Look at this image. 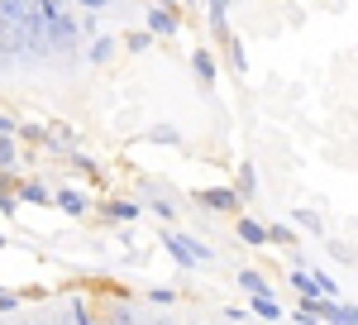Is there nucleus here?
Masks as SVG:
<instances>
[{"label": "nucleus", "instance_id": "nucleus-14", "mask_svg": "<svg viewBox=\"0 0 358 325\" xmlns=\"http://www.w3.org/2000/svg\"><path fill=\"white\" fill-rule=\"evenodd\" d=\"M296 230H306V235H320L325 225H320V216H315V211H296Z\"/></svg>", "mask_w": 358, "mask_h": 325}, {"label": "nucleus", "instance_id": "nucleus-11", "mask_svg": "<svg viewBox=\"0 0 358 325\" xmlns=\"http://www.w3.org/2000/svg\"><path fill=\"white\" fill-rule=\"evenodd\" d=\"M239 201H253V191H258V172H253V162H239Z\"/></svg>", "mask_w": 358, "mask_h": 325}, {"label": "nucleus", "instance_id": "nucleus-4", "mask_svg": "<svg viewBox=\"0 0 358 325\" xmlns=\"http://www.w3.org/2000/svg\"><path fill=\"white\" fill-rule=\"evenodd\" d=\"M143 25H148V34H163V39H172L177 34V10L172 5H148V15H143Z\"/></svg>", "mask_w": 358, "mask_h": 325}, {"label": "nucleus", "instance_id": "nucleus-17", "mask_svg": "<svg viewBox=\"0 0 358 325\" xmlns=\"http://www.w3.org/2000/svg\"><path fill=\"white\" fill-rule=\"evenodd\" d=\"M110 53H115V39H96L91 43V62H106Z\"/></svg>", "mask_w": 358, "mask_h": 325}, {"label": "nucleus", "instance_id": "nucleus-28", "mask_svg": "<svg viewBox=\"0 0 358 325\" xmlns=\"http://www.w3.org/2000/svg\"><path fill=\"white\" fill-rule=\"evenodd\" d=\"M0 325H10V321H0Z\"/></svg>", "mask_w": 358, "mask_h": 325}, {"label": "nucleus", "instance_id": "nucleus-26", "mask_svg": "<svg viewBox=\"0 0 358 325\" xmlns=\"http://www.w3.org/2000/svg\"><path fill=\"white\" fill-rule=\"evenodd\" d=\"M0 249H5V235H0Z\"/></svg>", "mask_w": 358, "mask_h": 325}, {"label": "nucleus", "instance_id": "nucleus-2", "mask_svg": "<svg viewBox=\"0 0 358 325\" xmlns=\"http://www.w3.org/2000/svg\"><path fill=\"white\" fill-rule=\"evenodd\" d=\"M196 206L210 211V216H229V211L239 216L244 201H239V191H234V187H201V191H196Z\"/></svg>", "mask_w": 358, "mask_h": 325}, {"label": "nucleus", "instance_id": "nucleus-25", "mask_svg": "<svg viewBox=\"0 0 358 325\" xmlns=\"http://www.w3.org/2000/svg\"><path fill=\"white\" fill-rule=\"evenodd\" d=\"M148 325H167V321H148Z\"/></svg>", "mask_w": 358, "mask_h": 325}, {"label": "nucleus", "instance_id": "nucleus-29", "mask_svg": "<svg viewBox=\"0 0 358 325\" xmlns=\"http://www.w3.org/2000/svg\"><path fill=\"white\" fill-rule=\"evenodd\" d=\"M277 325H282V321H277Z\"/></svg>", "mask_w": 358, "mask_h": 325}, {"label": "nucleus", "instance_id": "nucleus-21", "mask_svg": "<svg viewBox=\"0 0 358 325\" xmlns=\"http://www.w3.org/2000/svg\"><path fill=\"white\" fill-rule=\"evenodd\" d=\"M148 211H153L158 220H172V216H177V206H172V201H148Z\"/></svg>", "mask_w": 358, "mask_h": 325}, {"label": "nucleus", "instance_id": "nucleus-6", "mask_svg": "<svg viewBox=\"0 0 358 325\" xmlns=\"http://www.w3.org/2000/svg\"><path fill=\"white\" fill-rule=\"evenodd\" d=\"M192 72L201 77V86H215V81H220V67H215V53H210V48H196V53H192Z\"/></svg>", "mask_w": 358, "mask_h": 325}, {"label": "nucleus", "instance_id": "nucleus-23", "mask_svg": "<svg viewBox=\"0 0 358 325\" xmlns=\"http://www.w3.org/2000/svg\"><path fill=\"white\" fill-rule=\"evenodd\" d=\"M15 130H20V120L15 115H0V134H15Z\"/></svg>", "mask_w": 358, "mask_h": 325}, {"label": "nucleus", "instance_id": "nucleus-27", "mask_svg": "<svg viewBox=\"0 0 358 325\" xmlns=\"http://www.w3.org/2000/svg\"><path fill=\"white\" fill-rule=\"evenodd\" d=\"M192 5H201V0H192Z\"/></svg>", "mask_w": 358, "mask_h": 325}, {"label": "nucleus", "instance_id": "nucleus-8", "mask_svg": "<svg viewBox=\"0 0 358 325\" xmlns=\"http://www.w3.org/2000/svg\"><path fill=\"white\" fill-rule=\"evenodd\" d=\"M234 282L244 287L248 297H273V287H268V277H263L258 268H239V272H234Z\"/></svg>", "mask_w": 358, "mask_h": 325}, {"label": "nucleus", "instance_id": "nucleus-19", "mask_svg": "<svg viewBox=\"0 0 358 325\" xmlns=\"http://www.w3.org/2000/svg\"><path fill=\"white\" fill-rule=\"evenodd\" d=\"M20 211V201H15V191L10 187H0V216H15Z\"/></svg>", "mask_w": 358, "mask_h": 325}, {"label": "nucleus", "instance_id": "nucleus-9", "mask_svg": "<svg viewBox=\"0 0 358 325\" xmlns=\"http://www.w3.org/2000/svg\"><path fill=\"white\" fill-rule=\"evenodd\" d=\"M248 311H253V316H263L268 325H277L282 316H287V311H282V301H277V297H248Z\"/></svg>", "mask_w": 358, "mask_h": 325}, {"label": "nucleus", "instance_id": "nucleus-10", "mask_svg": "<svg viewBox=\"0 0 358 325\" xmlns=\"http://www.w3.org/2000/svg\"><path fill=\"white\" fill-rule=\"evenodd\" d=\"M138 211H143V206H138V201H124V196H120V201H106V220H124V225H129V220H138Z\"/></svg>", "mask_w": 358, "mask_h": 325}, {"label": "nucleus", "instance_id": "nucleus-12", "mask_svg": "<svg viewBox=\"0 0 358 325\" xmlns=\"http://www.w3.org/2000/svg\"><path fill=\"white\" fill-rule=\"evenodd\" d=\"M53 325H96V321L86 316V306H82V301H67V306H62V316H57Z\"/></svg>", "mask_w": 358, "mask_h": 325}, {"label": "nucleus", "instance_id": "nucleus-3", "mask_svg": "<svg viewBox=\"0 0 358 325\" xmlns=\"http://www.w3.org/2000/svg\"><path fill=\"white\" fill-rule=\"evenodd\" d=\"M53 206L62 211V216H72V220H86V216H91V196H86L82 187H62L53 196Z\"/></svg>", "mask_w": 358, "mask_h": 325}, {"label": "nucleus", "instance_id": "nucleus-1", "mask_svg": "<svg viewBox=\"0 0 358 325\" xmlns=\"http://www.w3.org/2000/svg\"><path fill=\"white\" fill-rule=\"evenodd\" d=\"M163 249L177 258V268H201V263H210V258H215V254L196 240V235H163Z\"/></svg>", "mask_w": 358, "mask_h": 325}, {"label": "nucleus", "instance_id": "nucleus-20", "mask_svg": "<svg viewBox=\"0 0 358 325\" xmlns=\"http://www.w3.org/2000/svg\"><path fill=\"white\" fill-rule=\"evenodd\" d=\"M0 311L15 316V311H20V292H5V287H0Z\"/></svg>", "mask_w": 358, "mask_h": 325}, {"label": "nucleus", "instance_id": "nucleus-7", "mask_svg": "<svg viewBox=\"0 0 358 325\" xmlns=\"http://www.w3.org/2000/svg\"><path fill=\"white\" fill-rule=\"evenodd\" d=\"M234 235H239V244H248V249H263V244H268V225H263V220H248V216H239Z\"/></svg>", "mask_w": 358, "mask_h": 325}, {"label": "nucleus", "instance_id": "nucleus-18", "mask_svg": "<svg viewBox=\"0 0 358 325\" xmlns=\"http://www.w3.org/2000/svg\"><path fill=\"white\" fill-rule=\"evenodd\" d=\"M148 301H153V306H172L177 292H172V287H148Z\"/></svg>", "mask_w": 358, "mask_h": 325}, {"label": "nucleus", "instance_id": "nucleus-15", "mask_svg": "<svg viewBox=\"0 0 358 325\" xmlns=\"http://www.w3.org/2000/svg\"><path fill=\"white\" fill-rule=\"evenodd\" d=\"M268 244H296V230L292 225H268Z\"/></svg>", "mask_w": 358, "mask_h": 325}, {"label": "nucleus", "instance_id": "nucleus-22", "mask_svg": "<svg viewBox=\"0 0 358 325\" xmlns=\"http://www.w3.org/2000/svg\"><path fill=\"white\" fill-rule=\"evenodd\" d=\"M72 167H77V172H96V162L86 158V153H72Z\"/></svg>", "mask_w": 358, "mask_h": 325}, {"label": "nucleus", "instance_id": "nucleus-5", "mask_svg": "<svg viewBox=\"0 0 358 325\" xmlns=\"http://www.w3.org/2000/svg\"><path fill=\"white\" fill-rule=\"evenodd\" d=\"M15 201H29V206H48V201H53V191L43 187L38 177H24V182H15Z\"/></svg>", "mask_w": 358, "mask_h": 325}, {"label": "nucleus", "instance_id": "nucleus-13", "mask_svg": "<svg viewBox=\"0 0 358 325\" xmlns=\"http://www.w3.org/2000/svg\"><path fill=\"white\" fill-rule=\"evenodd\" d=\"M15 162H20V144L15 134H0V172H15Z\"/></svg>", "mask_w": 358, "mask_h": 325}, {"label": "nucleus", "instance_id": "nucleus-24", "mask_svg": "<svg viewBox=\"0 0 358 325\" xmlns=\"http://www.w3.org/2000/svg\"><path fill=\"white\" fill-rule=\"evenodd\" d=\"M10 325H53V321H10Z\"/></svg>", "mask_w": 358, "mask_h": 325}, {"label": "nucleus", "instance_id": "nucleus-16", "mask_svg": "<svg viewBox=\"0 0 358 325\" xmlns=\"http://www.w3.org/2000/svg\"><path fill=\"white\" fill-rule=\"evenodd\" d=\"M148 43H153V34H148V29H138V34H124V48H129V53H143Z\"/></svg>", "mask_w": 358, "mask_h": 325}]
</instances>
